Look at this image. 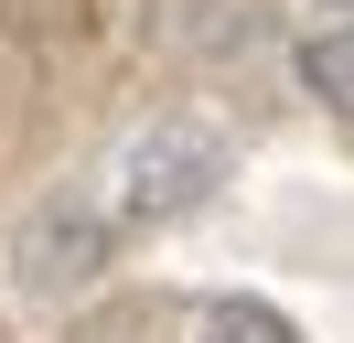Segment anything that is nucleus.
<instances>
[{
  "label": "nucleus",
  "mask_w": 354,
  "mask_h": 343,
  "mask_svg": "<svg viewBox=\"0 0 354 343\" xmlns=\"http://www.w3.org/2000/svg\"><path fill=\"white\" fill-rule=\"evenodd\" d=\"M301 86L333 107V118H354V21H344V33H311V43H301Z\"/></svg>",
  "instance_id": "nucleus-3"
},
{
  "label": "nucleus",
  "mask_w": 354,
  "mask_h": 343,
  "mask_svg": "<svg viewBox=\"0 0 354 343\" xmlns=\"http://www.w3.org/2000/svg\"><path fill=\"white\" fill-rule=\"evenodd\" d=\"M215 183H225V129H204V118H151L118 150V214L129 225H183L215 204Z\"/></svg>",
  "instance_id": "nucleus-1"
},
{
  "label": "nucleus",
  "mask_w": 354,
  "mask_h": 343,
  "mask_svg": "<svg viewBox=\"0 0 354 343\" xmlns=\"http://www.w3.org/2000/svg\"><path fill=\"white\" fill-rule=\"evenodd\" d=\"M194 343H301V333H290V322L268 311V300H215Z\"/></svg>",
  "instance_id": "nucleus-4"
},
{
  "label": "nucleus",
  "mask_w": 354,
  "mask_h": 343,
  "mask_svg": "<svg viewBox=\"0 0 354 343\" xmlns=\"http://www.w3.org/2000/svg\"><path fill=\"white\" fill-rule=\"evenodd\" d=\"M108 214L97 204H75V193H54V204H32L22 214V236H11V268H22V290L32 300H75V290H97L108 279Z\"/></svg>",
  "instance_id": "nucleus-2"
}]
</instances>
